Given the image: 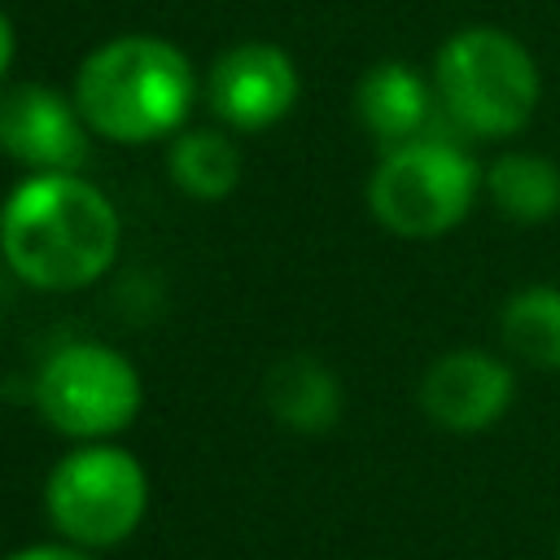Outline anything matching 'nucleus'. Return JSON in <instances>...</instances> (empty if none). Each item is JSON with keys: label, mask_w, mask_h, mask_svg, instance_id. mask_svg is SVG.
<instances>
[{"label": "nucleus", "mask_w": 560, "mask_h": 560, "mask_svg": "<svg viewBox=\"0 0 560 560\" xmlns=\"http://www.w3.org/2000/svg\"><path fill=\"white\" fill-rule=\"evenodd\" d=\"M438 109L433 83L407 61H376L354 88V114L385 149L424 136Z\"/></svg>", "instance_id": "9d476101"}, {"label": "nucleus", "mask_w": 560, "mask_h": 560, "mask_svg": "<svg viewBox=\"0 0 560 560\" xmlns=\"http://www.w3.org/2000/svg\"><path fill=\"white\" fill-rule=\"evenodd\" d=\"M499 332L521 363L560 372V284L516 289L499 315Z\"/></svg>", "instance_id": "4468645a"}, {"label": "nucleus", "mask_w": 560, "mask_h": 560, "mask_svg": "<svg viewBox=\"0 0 560 560\" xmlns=\"http://www.w3.org/2000/svg\"><path fill=\"white\" fill-rule=\"evenodd\" d=\"M44 512L57 538L83 551L122 547L149 512V472L118 442H74L44 481Z\"/></svg>", "instance_id": "20e7f679"}, {"label": "nucleus", "mask_w": 560, "mask_h": 560, "mask_svg": "<svg viewBox=\"0 0 560 560\" xmlns=\"http://www.w3.org/2000/svg\"><path fill=\"white\" fill-rule=\"evenodd\" d=\"M433 92L442 114L481 140L516 136L542 96L529 48L494 26L455 31L433 61Z\"/></svg>", "instance_id": "7ed1b4c3"}, {"label": "nucleus", "mask_w": 560, "mask_h": 560, "mask_svg": "<svg viewBox=\"0 0 560 560\" xmlns=\"http://www.w3.org/2000/svg\"><path fill=\"white\" fill-rule=\"evenodd\" d=\"M13 52H18V31H13V22H9V13L0 9V83H4V74H9V66H13Z\"/></svg>", "instance_id": "dca6fc26"}, {"label": "nucleus", "mask_w": 560, "mask_h": 560, "mask_svg": "<svg viewBox=\"0 0 560 560\" xmlns=\"http://www.w3.org/2000/svg\"><path fill=\"white\" fill-rule=\"evenodd\" d=\"M35 407L70 442H105L136 424L144 381L136 363L105 341L57 346L35 376Z\"/></svg>", "instance_id": "423d86ee"}, {"label": "nucleus", "mask_w": 560, "mask_h": 560, "mask_svg": "<svg viewBox=\"0 0 560 560\" xmlns=\"http://www.w3.org/2000/svg\"><path fill=\"white\" fill-rule=\"evenodd\" d=\"M486 192L512 223H547L560 210V166L538 153H503L486 171Z\"/></svg>", "instance_id": "ddd939ff"}, {"label": "nucleus", "mask_w": 560, "mask_h": 560, "mask_svg": "<svg viewBox=\"0 0 560 560\" xmlns=\"http://www.w3.org/2000/svg\"><path fill=\"white\" fill-rule=\"evenodd\" d=\"M0 560H92V551H83V547H74V542H31V547H18V551H9V556H0Z\"/></svg>", "instance_id": "2eb2a0df"}, {"label": "nucleus", "mask_w": 560, "mask_h": 560, "mask_svg": "<svg viewBox=\"0 0 560 560\" xmlns=\"http://www.w3.org/2000/svg\"><path fill=\"white\" fill-rule=\"evenodd\" d=\"M512 368L486 350H451L429 363L420 381V407L446 433H481L512 402Z\"/></svg>", "instance_id": "1a4fd4ad"}, {"label": "nucleus", "mask_w": 560, "mask_h": 560, "mask_svg": "<svg viewBox=\"0 0 560 560\" xmlns=\"http://www.w3.org/2000/svg\"><path fill=\"white\" fill-rule=\"evenodd\" d=\"M92 136L109 144H153L184 131L197 105V70L188 52L162 35H114L96 44L70 88Z\"/></svg>", "instance_id": "f03ea898"}, {"label": "nucleus", "mask_w": 560, "mask_h": 560, "mask_svg": "<svg viewBox=\"0 0 560 560\" xmlns=\"http://www.w3.org/2000/svg\"><path fill=\"white\" fill-rule=\"evenodd\" d=\"M262 398L267 411L302 438H319L341 420V381L315 354L280 359L262 381Z\"/></svg>", "instance_id": "9b49d317"}, {"label": "nucleus", "mask_w": 560, "mask_h": 560, "mask_svg": "<svg viewBox=\"0 0 560 560\" xmlns=\"http://www.w3.org/2000/svg\"><path fill=\"white\" fill-rule=\"evenodd\" d=\"M166 175L192 201H228L245 179V158L228 127H184L166 140Z\"/></svg>", "instance_id": "f8f14e48"}, {"label": "nucleus", "mask_w": 560, "mask_h": 560, "mask_svg": "<svg viewBox=\"0 0 560 560\" xmlns=\"http://www.w3.org/2000/svg\"><path fill=\"white\" fill-rule=\"evenodd\" d=\"M556 560H560V542H556Z\"/></svg>", "instance_id": "f3484780"}, {"label": "nucleus", "mask_w": 560, "mask_h": 560, "mask_svg": "<svg viewBox=\"0 0 560 560\" xmlns=\"http://www.w3.org/2000/svg\"><path fill=\"white\" fill-rule=\"evenodd\" d=\"M118 245V206L83 171H26L0 206V258L39 293L96 284L114 267Z\"/></svg>", "instance_id": "f257e3e1"}, {"label": "nucleus", "mask_w": 560, "mask_h": 560, "mask_svg": "<svg viewBox=\"0 0 560 560\" xmlns=\"http://www.w3.org/2000/svg\"><path fill=\"white\" fill-rule=\"evenodd\" d=\"M302 74L280 44L245 39L223 48L206 70V105L228 131H267L298 105Z\"/></svg>", "instance_id": "0eeeda50"}, {"label": "nucleus", "mask_w": 560, "mask_h": 560, "mask_svg": "<svg viewBox=\"0 0 560 560\" xmlns=\"http://www.w3.org/2000/svg\"><path fill=\"white\" fill-rule=\"evenodd\" d=\"M477 184V162L455 140L424 131L381 153L368 175V210L402 241H433L468 219Z\"/></svg>", "instance_id": "39448f33"}, {"label": "nucleus", "mask_w": 560, "mask_h": 560, "mask_svg": "<svg viewBox=\"0 0 560 560\" xmlns=\"http://www.w3.org/2000/svg\"><path fill=\"white\" fill-rule=\"evenodd\" d=\"M0 153L26 171H83L92 127L52 83H9L0 92Z\"/></svg>", "instance_id": "6e6552de"}]
</instances>
